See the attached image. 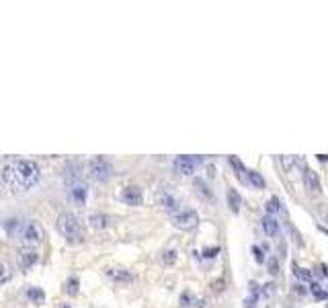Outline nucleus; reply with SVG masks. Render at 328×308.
<instances>
[{
    "label": "nucleus",
    "instance_id": "f257e3e1",
    "mask_svg": "<svg viewBox=\"0 0 328 308\" xmlns=\"http://www.w3.org/2000/svg\"><path fill=\"white\" fill-rule=\"evenodd\" d=\"M39 179H41V168L35 161L21 158V161H13L2 167V181L17 193H25L33 189L39 183Z\"/></svg>",
    "mask_w": 328,
    "mask_h": 308
},
{
    "label": "nucleus",
    "instance_id": "f03ea898",
    "mask_svg": "<svg viewBox=\"0 0 328 308\" xmlns=\"http://www.w3.org/2000/svg\"><path fill=\"white\" fill-rule=\"evenodd\" d=\"M55 228L68 243H82V241H84L82 226H80V222H78V218L74 214H60V216H57Z\"/></svg>",
    "mask_w": 328,
    "mask_h": 308
},
{
    "label": "nucleus",
    "instance_id": "7ed1b4c3",
    "mask_svg": "<svg viewBox=\"0 0 328 308\" xmlns=\"http://www.w3.org/2000/svg\"><path fill=\"white\" fill-rule=\"evenodd\" d=\"M111 173H113V168H111L107 158L95 156V158H90V161H88V175H90L92 181H97V183H105V181H109Z\"/></svg>",
    "mask_w": 328,
    "mask_h": 308
},
{
    "label": "nucleus",
    "instance_id": "20e7f679",
    "mask_svg": "<svg viewBox=\"0 0 328 308\" xmlns=\"http://www.w3.org/2000/svg\"><path fill=\"white\" fill-rule=\"evenodd\" d=\"M43 238H45V234H43V228H41V224L39 222H27L25 226H23V230H21V241H23V245L25 247H35V245H39V243H43Z\"/></svg>",
    "mask_w": 328,
    "mask_h": 308
},
{
    "label": "nucleus",
    "instance_id": "39448f33",
    "mask_svg": "<svg viewBox=\"0 0 328 308\" xmlns=\"http://www.w3.org/2000/svg\"><path fill=\"white\" fill-rule=\"evenodd\" d=\"M197 224H199V216L193 210H185L172 216V226L179 228V230H193Z\"/></svg>",
    "mask_w": 328,
    "mask_h": 308
},
{
    "label": "nucleus",
    "instance_id": "423d86ee",
    "mask_svg": "<svg viewBox=\"0 0 328 308\" xmlns=\"http://www.w3.org/2000/svg\"><path fill=\"white\" fill-rule=\"evenodd\" d=\"M201 163H203V158H199V156H177L174 168H177V173H181V175H193L195 167Z\"/></svg>",
    "mask_w": 328,
    "mask_h": 308
},
{
    "label": "nucleus",
    "instance_id": "0eeeda50",
    "mask_svg": "<svg viewBox=\"0 0 328 308\" xmlns=\"http://www.w3.org/2000/svg\"><path fill=\"white\" fill-rule=\"evenodd\" d=\"M119 199L125 203V205H142L144 203V191L139 189L137 185H130V187H125V189H121V193H119Z\"/></svg>",
    "mask_w": 328,
    "mask_h": 308
},
{
    "label": "nucleus",
    "instance_id": "6e6552de",
    "mask_svg": "<svg viewBox=\"0 0 328 308\" xmlns=\"http://www.w3.org/2000/svg\"><path fill=\"white\" fill-rule=\"evenodd\" d=\"M156 203L160 205L162 210H166L170 214L179 210V199H177V196H174L170 189H160L156 193Z\"/></svg>",
    "mask_w": 328,
    "mask_h": 308
},
{
    "label": "nucleus",
    "instance_id": "1a4fd4ad",
    "mask_svg": "<svg viewBox=\"0 0 328 308\" xmlns=\"http://www.w3.org/2000/svg\"><path fill=\"white\" fill-rule=\"evenodd\" d=\"M37 261H39V255H37V251H35L33 247H23L19 251V263H21L23 269H31Z\"/></svg>",
    "mask_w": 328,
    "mask_h": 308
},
{
    "label": "nucleus",
    "instance_id": "9d476101",
    "mask_svg": "<svg viewBox=\"0 0 328 308\" xmlns=\"http://www.w3.org/2000/svg\"><path fill=\"white\" fill-rule=\"evenodd\" d=\"M303 187H306L310 193H320L322 191L320 179L312 168H303Z\"/></svg>",
    "mask_w": 328,
    "mask_h": 308
},
{
    "label": "nucleus",
    "instance_id": "9b49d317",
    "mask_svg": "<svg viewBox=\"0 0 328 308\" xmlns=\"http://www.w3.org/2000/svg\"><path fill=\"white\" fill-rule=\"evenodd\" d=\"M80 170H82V168H80L78 163H70V165L66 167V175H64V179H66L68 187H70V185H76V183H80V181H82Z\"/></svg>",
    "mask_w": 328,
    "mask_h": 308
},
{
    "label": "nucleus",
    "instance_id": "f8f14e48",
    "mask_svg": "<svg viewBox=\"0 0 328 308\" xmlns=\"http://www.w3.org/2000/svg\"><path fill=\"white\" fill-rule=\"evenodd\" d=\"M88 222L92 228H97V230H105V228H109L111 224V218L107 214H101V212H95V214H90L88 216Z\"/></svg>",
    "mask_w": 328,
    "mask_h": 308
},
{
    "label": "nucleus",
    "instance_id": "ddd939ff",
    "mask_svg": "<svg viewBox=\"0 0 328 308\" xmlns=\"http://www.w3.org/2000/svg\"><path fill=\"white\" fill-rule=\"evenodd\" d=\"M70 196H72V199L76 201V203H84L86 201V196H88V189H86V185L82 183H76V185H70Z\"/></svg>",
    "mask_w": 328,
    "mask_h": 308
},
{
    "label": "nucleus",
    "instance_id": "4468645a",
    "mask_svg": "<svg viewBox=\"0 0 328 308\" xmlns=\"http://www.w3.org/2000/svg\"><path fill=\"white\" fill-rule=\"evenodd\" d=\"M107 276L113 281H119V283H130L134 280L132 271H127V269H107Z\"/></svg>",
    "mask_w": 328,
    "mask_h": 308
},
{
    "label": "nucleus",
    "instance_id": "2eb2a0df",
    "mask_svg": "<svg viewBox=\"0 0 328 308\" xmlns=\"http://www.w3.org/2000/svg\"><path fill=\"white\" fill-rule=\"evenodd\" d=\"M263 230L267 232V236H277L279 234V222L271 216H265L263 218Z\"/></svg>",
    "mask_w": 328,
    "mask_h": 308
},
{
    "label": "nucleus",
    "instance_id": "dca6fc26",
    "mask_svg": "<svg viewBox=\"0 0 328 308\" xmlns=\"http://www.w3.org/2000/svg\"><path fill=\"white\" fill-rule=\"evenodd\" d=\"M228 205H230V210L234 214H238L240 212V205H242V197H240V193L236 189H228Z\"/></svg>",
    "mask_w": 328,
    "mask_h": 308
},
{
    "label": "nucleus",
    "instance_id": "f3484780",
    "mask_svg": "<svg viewBox=\"0 0 328 308\" xmlns=\"http://www.w3.org/2000/svg\"><path fill=\"white\" fill-rule=\"evenodd\" d=\"M27 298H29L33 304H43V302H45V292H43L41 288L31 286V288H27Z\"/></svg>",
    "mask_w": 328,
    "mask_h": 308
},
{
    "label": "nucleus",
    "instance_id": "a211bd4d",
    "mask_svg": "<svg viewBox=\"0 0 328 308\" xmlns=\"http://www.w3.org/2000/svg\"><path fill=\"white\" fill-rule=\"evenodd\" d=\"M246 183H250L256 189H263L265 187V179L261 177V173H256V170H246Z\"/></svg>",
    "mask_w": 328,
    "mask_h": 308
},
{
    "label": "nucleus",
    "instance_id": "6ab92c4d",
    "mask_svg": "<svg viewBox=\"0 0 328 308\" xmlns=\"http://www.w3.org/2000/svg\"><path fill=\"white\" fill-rule=\"evenodd\" d=\"M160 261H162L164 265H174V263H177V251H174V249L162 251V257H160Z\"/></svg>",
    "mask_w": 328,
    "mask_h": 308
},
{
    "label": "nucleus",
    "instance_id": "aec40b11",
    "mask_svg": "<svg viewBox=\"0 0 328 308\" xmlns=\"http://www.w3.org/2000/svg\"><path fill=\"white\" fill-rule=\"evenodd\" d=\"M10 278H13V271H10V267L4 263V261H0V286L10 281Z\"/></svg>",
    "mask_w": 328,
    "mask_h": 308
},
{
    "label": "nucleus",
    "instance_id": "412c9836",
    "mask_svg": "<svg viewBox=\"0 0 328 308\" xmlns=\"http://www.w3.org/2000/svg\"><path fill=\"white\" fill-rule=\"evenodd\" d=\"M279 210H281V201H279L277 197H271V199L265 203V212H267V214H277Z\"/></svg>",
    "mask_w": 328,
    "mask_h": 308
},
{
    "label": "nucleus",
    "instance_id": "4be33fe9",
    "mask_svg": "<svg viewBox=\"0 0 328 308\" xmlns=\"http://www.w3.org/2000/svg\"><path fill=\"white\" fill-rule=\"evenodd\" d=\"M179 302H181V308H191L193 306V294L191 292H183Z\"/></svg>",
    "mask_w": 328,
    "mask_h": 308
},
{
    "label": "nucleus",
    "instance_id": "5701e85b",
    "mask_svg": "<svg viewBox=\"0 0 328 308\" xmlns=\"http://www.w3.org/2000/svg\"><path fill=\"white\" fill-rule=\"evenodd\" d=\"M66 292H68L70 296H76V294H78V280H76V278H70V280H68Z\"/></svg>",
    "mask_w": 328,
    "mask_h": 308
},
{
    "label": "nucleus",
    "instance_id": "b1692460",
    "mask_svg": "<svg viewBox=\"0 0 328 308\" xmlns=\"http://www.w3.org/2000/svg\"><path fill=\"white\" fill-rule=\"evenodd\" d=\"M195 187H197V191H199V193H203V196H205L207 199H212V191L207 189V185L203 183L201 179H197V181H195Z\"/></svg>",
    "mask_w": 328,
    "mask_h": 308
},
{
    "label": "nucleus",
    "instance_id": "393cba45",
    "mask_svg": "<svg viewBox=\"0 0 328 308\" xmlns=\"http://www.w3.org/2000/svg\"><path fill=\"white\" fill-rule=\"evenodd\" d=\"M294 273H296V278H300V280H312V273L308 269L298 267V265H294Z\"/></svg>",
    "mask_w": 328,
    "mask_h": 308
},
{
    "label": "nucleus",
    "instance_id": "a878e982",
    "mask_svg": "<svg viewBox=\"0 0 328 308\" xmlns=\"http://www.w3.org/2000/svg\"><path fill=\"white\" fill-rule=\"evenodd\" d=\"M312 294H314L318 300H324V298H328V292H324V290L318 286V283H312Z\"/></svg>",
    "mask_w": 328,
    "mask_h": 308
},
{
    "label": "nucleus",
    "instance_id": "bb28decb",
    "mask_svg": "<svg viewBox=\"0 0 328 308\" xmlns=\"http://www.w3.org/2000/svg\"><path fill=\"white\" fill-rule=\"evenodd\" d=\"M256 298H259V294L254 292V294L250 296V298H246V300H244V308H256Z\"/></svg>",
    "mask_w": 328,
    "mask_h": 308
},
{
    "label": "nucleus",
    "instance_id": "cd10ccee",
    "mask_svg": "<svg viewBox=\"0 0 328 308\" xmlns=\"http://www.w3.org/2000/svg\"><path fill=\"white\" fill-rule=\"evenodd\" d=\"M252 253H254V259L259 261V263H263V261H265V255H263V251H261L259 247H252Z\"/></svg>",
    "mask_w": 328,
    "mask_h": 308
},
{
    "label": "nucleus",
    "instance_id": "c85d7f7f",
    "mask_svg": "<svg viewBox=\"0 0 328 308\" xmlns=\"http://www.w3.org/2000/svg\"><path fill=\"white\" fill-rule=\"evenodd\" d=\"M269 267H271V273H273V276H277V273H279V265H277V261H275V259L269 261Z\"/></svg>",
    "mask_w": 328,
    "mask_h": 308
},
{
    "label": "nucleus",
    "instance_id": "c756f323",
    "mask_svg": "<svg viewBox=\"0 0 328 308\" xmlns=\"http://www.w3.org/2000/svg\"><path fill=\"white\" fill-rule=\"evenodd\" d=\"M294 163H296V161H294V158H285V156H283V158H281V165H283L285 168H291V165H294Z\"/></svg>",
    "mask_w": 328,
    "mask_h": 308
},
{
    "label": "nucleus",
    "instance_id": "7c9ffc66",
    "mask_svg": "<svg viewBox=\"0 0 328 308\" xmlns=\"http://www.w3.org/2000/svg\"><path fill=\"white\" fill-rule=\"evenodd\" d=\"M216 253H219V249H207L205 251V257H216Z\"/></svg>",
    "mask_w": 328,
    "mask_h": 308
},
{
    "label": "nucleus",
    "instance_id": "2f4dec72",
    "mask_svg": "<svg viewBox=\"0 0 328 308\" xmlns=\"http://www.w3.org/2000/svg\"><path fill=\"white\" fill-rule=\"evenodd\" d=\"M322 218H324V222H326V224H328V210H326V212H324V214H322Z\"/></svg>",
    "mask_w": 328,
    "mask_h": 308
},
{
    "label": "nucleus",
    "instance_id": "473e14b6",
    "mask_svg": "<svg viewBox=\"0 0 328 308\" xmlns=\"http://www.w3.org/2000/svg\"><path fill=\"white\" fill-rule=\"evenodd\" d=\"M57 308H70L68 304H60V306H57Z\"/></svg>",
    "mask_w": 328,
    "mask_h": 308
}]
</instances>
